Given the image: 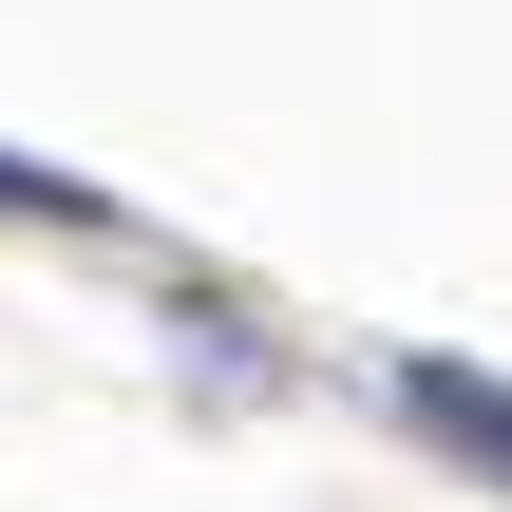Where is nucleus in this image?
<instances>
[{
  "mask_svg": "<svg viewBox=\"0 0 512 512\" xmlns=\"http://www.w3.org/2000/svg\"><path fill=\"white\" fill-rule=\"evenodd\" d=\"M399 418H418L437 456H475V475L512 494V380H475V361H399Z\"/></svg>",
  "mask_w": 512,
  "mask_h": 512,
  "instance_id": "nucleus-1",
  "label": "nucleus"
},
{
  "mask_svg": "<svg viewBox=\"0 0 512 512\" xmlns=\"http://www.w3.org/2000/svg\"><path fill=\"white\" fill-rule=\"evenodd\" d=\"M0 209H38V228H95L114 190H76V171H38V152H0Z\"/></svg>",
  "mask_w": 512,
  "mask_h": 512,
  "instance_id": "nucleus-2",
  "label": "nucleus"
}]
</instances>
